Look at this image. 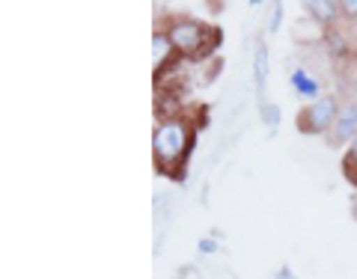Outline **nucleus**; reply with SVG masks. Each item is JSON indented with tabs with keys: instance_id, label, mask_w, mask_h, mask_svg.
<instances>
[{
	"instance_id": "6",
	"label": "nucleus",
	"mask_w": 357,
	"mask_h": 279,
	"mask_svg": "<svg viewBox=\"0 0 357 279\" xmlns=\"http://www.w3.org/2000/svg\"><path fill=\"white\" fill-rule=\"evenodd\" d=\"M307 9L312 13V18H316L319 24H331V21L337 18V9H340V3H331V0H310Z\"/></svg>"
},
{
	"instance_id": "10",
	"label": "nucleus",
	"mask_w": 357,
	"mask_h": 279,
	"mask_svg": "<svg viewBox=\"0 0 357 279\" xmlns=\"http://www.w3.org/2000/svg\"><path fill=\"white\" fill-rule=\"evenodd\" d=\"M280 21H283V6L277 3L271 9V15H268V30H277V27H280Z\"/></svg>"
},
{
	"instance_id": "3",
	"label": "nucleus",
	"mask_w": 357,
	"mask_h": 279,
	"mask_svg": "<svg viewBox=\"0 0 357 279\" xmlns=\"http://www.w3.org/2000/svg\"><path fill=\"white\" fill-rule=\"evenodd\" d=\"M167 39H170L173 51H178V54H199L203 51V42H206V27L185 18V21H176L170 27Z\"/></svg>"
},
{
	"instance_id": "13",
	"label": "nucleus",
	"mask_w": 357,
	"mask_h": 279,
	"mask_svg": "<svg viewBox=\"0 0 357 279\" xmlns=\"http://www.w3.org/2000/svg\"><path fill=\"white\" fill-rule=\"evenodd\" d=\"M215 241H199V253H215Z\"/></svg>"
},
{
	"instance_id": "9",
	"label": "nucleus",
	"mask_w": 357,
	"mask_h": 279,
	"mask_svg": "<svg viewBox=\"0 0 357 279\" xmlns=\"http://www.w3.org/2000/svg\"><path fill=\"white\" fill-rule=\"evenodd\" d=\"M262 119L268 128L277 131V125H280V110H277V104H262Z\"/></svg>"
},
{
	"instance_id": "2",
	"label": "nucleus",
	"mask_w": 357,
	"mask_h": 279,
	"mask_svg": "<svg viewBox=\"0 0 357 279\" xmlns=\"http://www.w3.org/2000/svg\"><path fill=\"white\" fill-rule=\"evenodd\" d=\"M340 116V107L331 95H321L319 102H312L310 107H304V113L298 116V125L304 128V134H321L333 128V122Z\"/></svg>"
},
{
	"instance_id": "11",
	"label": "nucleus",
	"mask_w": 357,
	"mask_h": 279,
	"mask_svg": "<svg viewBox=\"0 0 357 279\" xmlns=\"http://www.w3.org/2000/svg\"><path fill=\"white\" fill-rule=\"evenodd\" d=\"M345 170H351V166H357V137L351 140V149H349V164H342Z\"/></svg>"
},
{
	"instance_id": "5",
	"label": "nucleus",
	"mask_w": 357,
	"mask_h": 279,
	"mask_svg": "<svg viewBox=\"0 0 357 279\" xmlns=\"http://www.w3.org/2000/svg\"><path fill=\"white\" fill-rule=\"evenodd\" d=\"M253 72H256V93H265V83H268V48L265 42H256V51H253Z\"/></svg>"
},
{
	"instance_id": "1",
	"label": "nucleus",
	"mask_w": 357,
	"mask_h": 279,
	"mask_svg": "<svg viewBox=\"0 0 357 279\" xmlns=\"http://www.w3.org/2000/svg\"><path fill=\"white\" fill-rule=\"evenodd\" d=\"M188 143H191V128L182 119H164L158 131H155V161H158L161 173H173L178 164L185 161Z\"/></svg>"
},
{
	"instance_id": "7",
	"label": "nucleus",
	"mask_w": 357,
	"mask_h": 279,
	"mask_svg": "<svg viewBox=\"0 0 357 279\" xmlns=\"http://www.w3.org/2000/svg\"><path fill=\"white\" fill-rule=\"evenodd\" d=\"M292 86H295V93H298V95H319V83H316V77H310L304 69L292 72Z\"/></svg>"
},
{
	"instance_id": "8",
	"label": "nucleus",
	"mask_w": 357,
	"mask_h": 279,
	"mask_svg": "<svg viewBox=\"0 0 357 279\" xmlns=\"http://www.w3.org/2000/svg\"><path fill=\"white\" fill-rule=\"evenodd\" d=\"M170 39L167 36H155V42H152V54H155V69H161V65L170 60Z\"/></svg>"
},
{
	"instance_id": "14",
	"label": "nucleus",
	"mask_w": 357,
	"mask_h": 279,
	"mask_svg": "<svg viewBox=\"0 0 357 279\" xmlns=\"http://www.w3.org/2000/svg\"><path fill=\"white\" fill-rule=\"evenodd\" d=\"M277 279H292V273H289V271H286V267H283V271H280V273H277Z\"/></svg>"
},
{
	"instance_id": "15",
	"label": "nucleus",
	"mask_w": 357,
	"mask_h": 279,
	"mask_svg": "<svg viewBox=\"0 0 357 279\" xmlns=\"http://www.w3.org/2000/svg\"><path fill=\"white\" fill-rule=\"evenodd\" d=\"M351 89H354V95H357V74L351 77Z\"/></svg>"
},
{
	"instance_id": "4",
	"label": "nucleus",
	"mask_w": 357,
	"mask_h": 279,
	"mask_svg": "<svg viewBox=\"0 0 357 279\" xmlns=\"http://www.w3.org/2000/svg\"><path fill=\"white\" fill-rule=\"evenodd\" d=\"M357 137V104L340 107V116L333 122V143H345Z\"/></svg>"
},
{
	"instance_id": "12",
	"label": "nucleus",
	"mask_w": 357,
	"mask_h": 279,
	"mask_svg": "<svg viewBox=\"0 0 357 279\" xmlns=\"http://www.w3.org/2000/svg\"><path fill=\"white\" fill-rule=\"evenodd\" d=\"M340 9H345L349 15H357V0H345V3H340Z\"/></svg>"
}]
</instances>
